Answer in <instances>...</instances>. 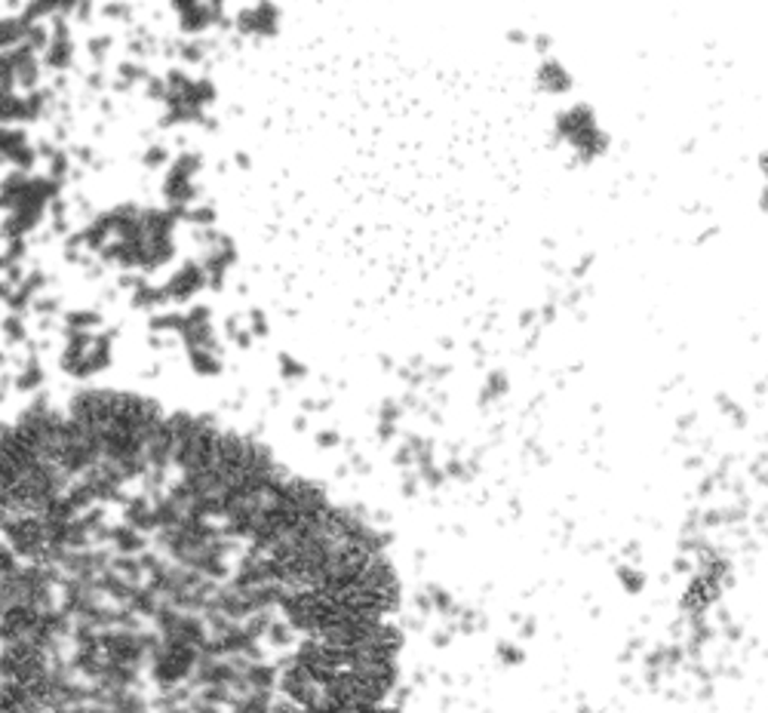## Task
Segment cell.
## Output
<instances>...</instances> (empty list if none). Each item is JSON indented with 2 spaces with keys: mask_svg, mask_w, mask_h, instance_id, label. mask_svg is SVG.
<instances>
[{
  "mask_svg": "<svg viewBox=\"0 0 768 713\" xmlns=\"http://www.w3.org/2000/svg\"><path fill=\"white\" fill-rule=\"evenodd\" d=\"M3 713H394V582L302 486L16 493Z\"/></svg>",
  "mask_w": 768,
  "mask_h": 713,
  "instance_id": "6da1fadb",
  "label": "cell"
},
{
  "mask_svg": "<svg viewBox=\"0 0 768 713\" xmlns=\"http://www.w3.org/2000/svg\"><path fill=\"white\" fill-rule=\"evenodd\" d=\"M759 169H763V176L768 179V151H763V154H759Z\"/></svg>",
  "mask_w": 768,
  "mask_h": 713,
  "instance_id": "7a4b0ae2",
  "label": "cell"
},
{
  "mask_svg": "<svg viewBox=\"0 0 768 713\" xmlns=\"http://www.w3.org/2000/svg\"><path fill=\"white\" fill-rule=\"evenodd\" d=\"M759 209H766L768 213V184L763 188V194H759Z\"/></svg>",
  "mask_w": 768,
  "mask_h": 713,
  "instance_id": "3957f363",
  "label": "cell"
}]
</instances>
